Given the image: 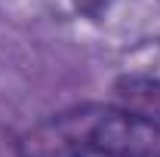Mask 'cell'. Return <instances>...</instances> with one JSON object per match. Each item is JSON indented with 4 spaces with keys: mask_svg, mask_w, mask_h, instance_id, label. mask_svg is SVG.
<instances>
[{
    "mask_svg": "<svg viewBox=\"0 0 160 157\" xmlns=\"http://www.w3.org/2000/svg\"><path fill=\"white\" fill-rule=\"evenodd\" d=\"M16 157H160V123L120 102H77L28 126Z\"/></svg>",
    "mask_w": 160,
    "mask_h": 157,
    "instance_id": "1",
    "label": "cell"
},
{
    "mask_svg": "<svg viewBox=\"0 0 160 157\" xmlns=\"http://www.w3.org/2000/svg\"><path fill=\"white\" fill-rule=\"evenodd\" d=\"M114 102L160 123V77H151V74L117 77L114 80Z\"/></svg>",
    "mask_w": 160,
    "mask_h": 157,
    "instance_id": "2",
    "label": "cell"
}]
</instances>
